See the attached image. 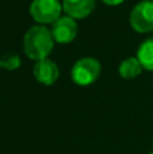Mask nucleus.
I'll return each mask as SVG.
<instances>
[{
  "mask_svg": "<svg viewBox=\"0 0 153 154\" xmlns=\"http://www.w3.org/2000/svg\"><path fill=\"white\" fill-rule=\"evenodd\" d=\"M100 62L92 57H84L75 62L70 70V77L75 84L80 87L91 85L99 79L100 76Z\"/></svg>",
  "mask_w": 153,
  "mask_h": 154,
  "instance_id": "f03ea898",
  "label": "nucleus"
},
{
  "mask_svg": "<svg viewBox=\"0 0 153 154\" xmlns=\"http://www.w3.org/2000/svg\"><path fill=\"white\" fill-rule=\"evenodd\" d=\"M33 75L35 80L43 85H53L58 80L60 69L54 61L49 58L37 61V64L33 68Z\"/></svg>",
  "mask_w": 153,
  "mask_h": 154,
  "instance_id": "423d86ee",
  "label": "nucleus"
},
{
  "mask_svg": "<svg viewBox=\"0 0 153 154\" xmlns=\"http://www.w3.org/2000/svg\"><path fill=\"white\" fill-rule=\"evenodd\" d=\"M144 68L141 66L140 61H138L137 57H129V58L123 60L119 65V76L122 79H126V80H132V79H136L141 75Z\"/></svg>",
  "mask_w": 153,
  "mask_h": 154,
  "instance_id": "6e6552de",
  "label": "nucleus"
},
{
  "mask_svg": "<svg viewBox=\"0 0 153 154\" xmlns=\"http://www.w3.org/2000/svg\"><path fill=\"white\" fill-rule=\"evenodd\" d=\"M20 66V58L18 54L8 53L0 57V68L7 70H15Z\"/></svg>",
  "mask_w": 153,
  "mask_h": 154,
  "instance_id": "9d476101",
  "label": "nucleus"
},
{
  "mask_svg": "<svg viewBox=\"0 0 153 154\" xmlns=\"http://www.w3.org/2000/svg\"><path fill=\"white\" fill-rule=\"evenodd\" d=\"M54 48L52 31L45 26H33L27 30L23 38V50L30 60L41 61L49 57Z\"/></svg>",
  "mask_w": 153,
  "mask_h": 154,
  "instance_id": "f257e3e1",
  "label": "nucleus"
},
{
  "mask_svg": "<svg viewBox=\"0 0 153 154\" xmlns=\"http://www.w3.org/2000/svg\"><path fill=\"white\" fill-rule=\"evenodd\" d=\"M62 4L58 0H33L30 4V15L37 23L53 24L61 18Z\"/></svg>",
  "mask_w": 153,
  "mask_h": 154,
  "instance_id": "7ed1b4c3",
  "label": "nucleus"
},
{
  "mask_svg": "<svg viewBox=\"0 0 153 154\" xmlns=\"http://www.w3.org/2000/svg\"><path fill=\"white\" fill-rule=\"evenodd\" d=\"M137 58L141 66L146 70H153V38L144 41L137 50Z\"/></svg>",
  "mask_w": 153,
  "mask_h": 154,
  "instance_id": "1a4fd4ad",
  "label": "nucleus"
},
{
  "mask_svg": "<svg viewBox=\"0 0 153 154\" xmlns=\"http://www.w3.org/2000/svg\"><path fill=\"white\" fill-rule=\"evenodd\" d=\"M130 26L140 34L153 31V2L142 0L130 12Z\"/></svg>",
  "mask_w": 153,
  "mask_h": 154,
  "instance_id": "20e7f679",
  "label": "nucleus"
},
{
  "mask_svg": "<svg viewBox=\"0 0 153 154\" xmlns=\"http://www.w3.org/2000/svg\"><path fill=\"white\" fill-rule=\"evenodd\" d=\"M148 154H153V152H151V153H148Z\"/></svg>",
  "mask_w": 153,
  "mask_h": 154,
  "instance_id": "f8f14e48",
  "label": "nucleus"
},
{
  "mask_svg": "<svg viewBox=\"0 0 153 154\" xmlns=\"http://www.w3.org/2000/svg\"><path fill=\"white\" fill-rule=\"evenodd\" d=\"M50 31L54 38V42L61 45L70 43L77 35V23L70 16H61L53 23Z\"/></svg>",
  "mask_w": 153,
  "mask_h": 154,
  "instance_id": "39448f33",
  "label": "nucleus"
},
{
  "mask_svg": "<svg viewBox=\"0 0 153 154\" xmlns=\"http://www.w3.org/2000/svg\"><path fill=\"white\" fill-rule=\"evenodd\" d=\"M96 0H62V10L73 19L87 18L94 11Z\"/></svg>",
  "mask_w": 153,
  "mask_h": 154,
  "instance_id": "0eeeda50",
  "label": "nucleus"
},
{
  "mask_svg": "<svg viewBox=\"0 0 153 154\" xmlns=\"http://www.w3.org/2000/svg\"><path fill=\"white\" fill-rule=\"evenodd\" d=\"M102 2L107 5H119V4H122L125 0H102Z\"/></svg>",
  "mask_w": 153,
  "mask_h": 154,
  "instance_id": "9b49d317",
  "label": "nucleus"
}]
</instances>
